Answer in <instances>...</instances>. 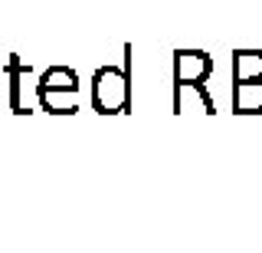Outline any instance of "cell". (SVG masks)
Instances as JSON below:
<instances>
[{
    "label": "cell",
    "mask_w": 262,
    "mask_h": 253,
    "mask_svg": "<svg viewBox=\"0 0 262 253\" xmlns=\"http://www.w3.org/2000/svg\"><path fill=\"white\" fill-rule=\"evenodd\" d=\"M131 83L121 66H102L92 76V105L98 115H118L128 109Z\"/></svg>",
    "instance_id": "1"
},
{
    "label": "cell",
    "mask_w": 262,
    "mask_h": 253,
    "mask_svg": "<svg viewBox=\"0 0 262 253\" xmlns=\"http://www.w3.org/2000/svg\"><path fill=\"white\" fill-rule=\"evenodd\" d=\"M213 60L203 50H177L174 53V86H200L210 76Z\"/></svg>",
    "instance_id": "2"
},
{
    "label": "cell",
    "mask_w": 262,
    "mask_h": 253,
    "mask_svg": "<svg viewBox=\"0 0 262 253\" xmlns=\"http://www.w3.org/2000/svg\"><path fill=\"white\" fill-rule=\"evenodd\" d=\"M233 109L243 112V115H256V112H262V79L236 83V89H233Z\"/></svg>",
    "instance_id": "3"
},
{
    "label": "cell",
    "mask_w": 262,
    "mask_h": 253,
    "mask_svg": "<svg viewBox=\"0 0 262 253\" xmlns=\"http://www.w3.org/2000/svg\"><path fill=\"white\" fill-rule=\"evenodd\" d=\"M233 76H236V83L262 79V53L259 50H236L233 53Z\"/></svg>",
    "instance_id": "4"
}]
</instances>
